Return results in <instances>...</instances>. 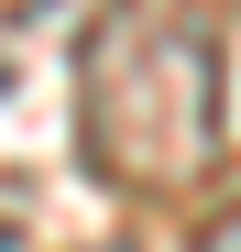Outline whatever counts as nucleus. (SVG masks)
Instances as JSON below:
<instances>
[{"mask_svg":"<svg viewBox=\"0 0 241 252\" xmlns=\"http://www.w3.org/2000/svg\"><path fill=\"white\" fill-rule=\"evenodd\" d=\"M186 252H241V197H230V208H219V220H209V230H197Z\"/></svg>","mask_w":241,"mask_h":252,"instance_id":"f03ea898","label":"nucleus"},{"mask_svg":"<svg viewBox=\"0 0 241 252\" xmlns=\"http://www.w3.org/2000/svg\"><path fill=\"white\" fill-rule=\"evenodd\" d=\"M77 164L120 197H186L219 164V33L186 0H110L88 22Z\"/></svg>","mask_w":241,"mask_h":252,"instance_id":"f257e3e1","label":"nucleus"}]
</instances>
